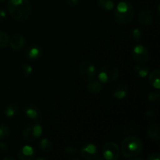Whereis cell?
I'll return each instance as SVG.
<instances>
[{"label":"cell","mask_w":160,"mask_h":160,"mask_svg":"<svg viewBox=\"0 0 160 160\" xmlns=\"http://www.w3.org/2000/svg\"><path fill=\"white\" fill-rule=\"evenodd\" d=\"M6 7L11 17L17 21H25L31 16V4L30 0H9Z\"/></svg>","instance_id":"6da1fadb"},{"label":"cell","mask_w":160,"mask_h":160,"mask_svg":"<svg viewBox=\"0 0 160 160\" xmlns=\"http://www.w3.org/2000/svg\"><path fill=\"white\" fill-rule=\"evenodd\" d=\"M135 15L134 6L130 2L121 1L117 5L114 11V20L119 25L131 23Z\"/></svg>","instance_id":"7a4b0ae2"},{"label":"cell","mask_w":160,"mask_h":160,"mask_svg":"<svg viewBox=\"0 0 160 160\" xmlns=\"http://www.w3.org/2000/svg\"><path fill=\"white\" fill-rule=\"evenodd\" d=\"M120 152L126 158H134L138 156L143 149V145L140 139L135 136L125 138L120 144Z\"/></svg>","instance_id":"3957f363"},{"label":"cell","mask_w":160,"mask_h":160,"mask_svg":"<svg viewBox=\"0 0 160 160\" xmlns=\"http://www.w3.org/2000/svg\"><path fill=\"white\" fill-rule=\"evenodd\" d=\"M120 75L118 67L112 64H106L100 69L98 73V81L101 83L108 84L117 81Z\"/></svg>","instance_id":"277c9868"},{"label":"cell","mask_w":160,"mask_h":160,"mask_svg":"<svg viewBox=\"0 0 160 160\" xmlns=\"http://www.w3.org/2000/svg\"><path fill=\"white\" fill-rule=\"evenodd\" d=\"M42 126L38 122L27 125L23 131V137L26 142L32 143L38 140L42 134Z\"/></svg>","instance_id":"5b68a950"},{"label":"cell","mask_w":160,"mask_h":160,"mask_svg":"<svg viewBox=\"0 0 160 160\" xmlns=\"http://www.w3.org/2000/svg\"><path fill=\"white\" fill-rule=\"evenodd\" d=\"M79 74L83 81L88 82L95 79L97 74V69L93 62L88 60H84L79 67Z\"/></svg>","instance_id":"8992f818"},{"label":"cell","mask_w":160,"mask_h":160,"mask_svg":"<svg viewBox=\"0 0 160 160\" xmlns=\"http://www.w3.org/2000/svg\"><path fill=\"white\" fill-rule=\"evenodd\" d=\"M131 57L138 63L144 64L149 59V51L145 45L138 44L131 51Z\"/></svg>","instance_id":"52a82bcc"},{"label":"cell","mask_w":160,"mask_h":160,"mask_svg":"<svg viewBox=\"0 0 160 160\" xmlns=\"http://www.w3.org/2000/svg\"><path fill=\"white\" fill-rule=\"evenodd\" d=\"M120 148L114 142H107L102 148L103 158L106 160H117L120 157Z\"/></svg>","instance_id":"ba28073f"},{"label":"cell","mask_w":160,"mask_h":160,"mask_svg":"<svg viewBox=\"0 0 160 160\" xmlns=\"http://www.w3.org/2000/svg\"><path fill=\"white\" fill-rule=\"evenodd\" d=\"M80 154L84 159H97L98 156V148L92 143H86L83 145L80 149Z\"/></svg>","instance_id":"9c48e42d"},{"label":"cell","mask_w":160,"mask_h":160,"mask_svg":"<svg viewBox=\"0 0 160 160\" xmlns=\"http://www.w3.org/2000/svg\"><path fill=\"white\" fill-rule=\"evenodd\" d=\"M24 113L28 118L31 119V120H34V122L40 123L41 120H42L41 111L39 108L37 106H35V105L31 104V103L25 105Z\"/></svg>","instance_id":"30bf717a"},{"label":"cell","mask_w":160,"mask_h":160,"mask_svg":"<svg viewBox=\"0 0 160 160\" xmlns=\"http://www.w3.org/2000/svg\"><path fill=\"white\" fill-rule=\"evenodd\" d=\"M17 156L20 160H32L35 159L36 150L30 145H23L18 149Z\"/></svg>","instance_id":"8fae6325"},{"label":"cell","mask_w":160,"mask_h":160,"mask_svg":"<svg viewBox=\"0 0 160 160\" xmlns=\"http://www.w3.org/2000/svg\"><path fill=\"white\" fill-rule=\"evenodd\" d=\"M155 13L150 9H144L139 12L138 16V21L144 26H148L155 22Z\"/></svg>","instance_id":"7c38bea8"},{"label":"cell","mask_w":160,"mask_h":160,"mask_svg":"<svg viewBox=\"0 0 160 160\" xmlns=\"http://www.w3.org/2000/svg\"><path fill=\"white\" fill-rule=\"evenodd\" d=\"M42 48L40 45L37 44H32L26 48L24 52V56L30 60H37L42 56Z\"/></svg>","instance_id":"4fadbf2b"},{"label":"cell","mask_w":160,"mask_h":160,"mask_svg":"<svg viewBox=\"0 0 160 160\" xmlns=\"http://www.w3.org/2000/svg\"><path fill=\"white\" fill-rule=\"evenodd\" d=\"M9 44L12 49L16 51H20L24 48L26 45V38L23 35L20 34H14L10 39H9Z\"/></svg>","instance_id":"5bb4252c"},{"label":"cell","mask_w":160,"mask_h":160,"mask_svg":"<svg viewBox=\"0 0 160 160\" xmlns=\"http://www.w3.org/2000/svg\"><path fill=\"white\" fill-rule=\"evenodd\" d=\"M112 95L113 98H115L116 99H124L129 95V88L125 84H118V85L115 86L113 88L112 91Z\"/></svg>","instance_id":"9a60e30c"},{"label":"cell","mask_w":160,"mask_h":160,"mask_svg":"<svg viewBox=\"0 0 160 160\" xmlns=\"http://www.w3.org/2000/svg\"><path fill=\"white\" fill-rule=\"evenodd\" d=\"M147 136L151 140L158 142L160 139V127L159 124L153 123L148 126L147 129Z\"/></svg>","instance_id":"2e32d148"},{"label":"cell","mask_w":160,"mask_h":160,"mask_svg":"<svg viewBox=\"0 0 160 160\" xmlns=\"http://www.w3.org/2000/svg\"><path fill=\"white\" fill-rule=\"evenodd\" d=\"M148 82L150 85L154 88L156 90H159L160 88V70H155L152 72L148 73Z\"/></svg>","instance_id":"e0dca14e"},{"label":"cell","mask_w":160,"mask_h":160,"mask_svg":"<svg viewBox=\"0 0 160 160\" xmlns=\"http://www.w3.org/2000/svg\"><path fill=\"white\" fill-rule=\"evenodd\" d=\"M86 88H87V90L88 91L89 93L96 95V94L100 93L101 91L102 90V84L99 81H95L93 79L88 81Z\"/></svg>","instance_id":"ac0fdd59"},{"label":"cell","mask_w":160,"mask_h":160,"mask_svg":"<svg viewBox=\"0 0 160 160\" xmlns=\"http://www.w3.org/2000/svg\"><path fill=\"white\" fill-rule=\"evenodd\" d=\"M19 112H20V107L16 103H11V104L8 105L6 109H4V115L7 118L12 119L17 117Z\"/></svg>","instance_id":"d6986e66"},{"label":"cell","mask_w":160,"mask_h":160,"mask_svg":"<svg viewBox=\"0 0 160 160\" xmlns=\"http://www.w3.org/2000/svg\"><path fill=\"white\" fill-rule=\"evenodd\" d=\"M97 5L100 9L106 12L112 10L115 7L113 0H97Z\"/></svg>","instance_id":"ffe728a7"},{"label":"cell","mask_w":160,"mask_h":160,"mask_svg":"<svg viewBox=\"0 0 160 160\" xmlns=\"http://www.w3.org/2000/svg\"><path fill=\"white\" fill-rule=\"evenodd\" d=\"M134 70L135 74L140 78H147L149 73V69L143 64H138V65L135 66Z\"/></svg>","instance_id":"44dd1931"},{"label":"cell","mask_w":160,"mask_h":160,"mask_svg":"<svg viewBox=\"0 0 160 160\" xmlns=\"http://www.w3.org/2000/svg\"><path fill=\"white\" fill-rule=\"evenodd\" d=\"M52 142L49 139L44 138L39 142V148L40 150L43 152H49L52 149Z\"/></svg>","instance_id":"7402d4cb"},{"label":"cell","mask_w":160,"mask_h":160,"mask_svg":"<svg viewBox=\"0 0 160 160\" xmlns=\"http://www.w3.org/2000/svg\"><path fill=\"white\" fill-rule=\"evenodd\" d=\"M10 135V128L8 125L0 123V140L8 138Z\"/></svg>","instance_id":"603a6c76"},{"label":"cell","mask_w":160,"mask_h":160,"mask_svg":"<svg viewBox=\"0 0 160 160\" xmlns=\"http://www.w3.org/2000/svg\"><path fill=\"white\" fill-rule=\"evenodd\" d=\"M33 70H34L33 67L28 63L22 64L21 67H20V71L25 78H28V77L31 76L33 73Z\"/></svg>","instance_id":"cb8c5ba5"},{"label":"cell","mask_w":160,"mask_h":160,"mask_svg":"<svg viewBox=\"0 0 160 160\" xmlns=\"http://www.w3.org/2000/svg\"><path fill=\"white\" fill-rule=\"evenodd\" d=\"M9 42V37L7 33L0 31V49L6 48Z\"/></svg>","instance_id":"d4e9b609"},{"label":"cell","mask_w":160,"mask_h":160,"mask_svg":"<svg viewBox=\"0 0 160 160\" xmlns=\"http://www.w3.org/2000/svg\"><path fill=\"white\" fill-rule=\"evenodd\" d=\"M130 36H131L133 40L136 41V42H139L142 38V32L139 28H134L131 31Z\"/></svg>","instance_id":"484cf974"},{"label":"cell","mask_w":160,"mask_h":160,"mask_svg":"<svg viewBox=\"0 0 160 160\" xmlns=\"http://www.w3.org/2000/svg\"><path fill=\"white\" fill-rule=\"evenodd\" d=\"M78 150L75 148L73 145H67V146L64 148V152H65L66 155L69 156H75L78 153Z\"/></svg>","instance_id":"4316f807"},{"label":"cell","mask_w":160,"mask_h":160,"mask_svg":"<svg viewBox=\"0 0 160 160\" xmlns=\"http://www.w3.org/2000/svg\"><path fill=\"white\" fill-rule=\"evenodd\" d=\"M146 98L149 102H156L160 98V93L159 92H148L146 95Z\"/></svg>","instance_id":"83f0119b"},{"label":"cell","mask_w":160,"mask_h":160,"mask_svg":"<svg viewBox=\"0 0 160 160\" xmlns=\"http://www.w3.org/2000/svg\"><path fill=\"white\" fill-rule=\"evenodd\" d=\"M145 115L147 118L152 120V119H154L156 116V109H155L154 108H149V109H148L145 111Z\"/></svg>","instance_id":"f1b7e54d"},{"label":"cell","mask_w":160,"mask_h":160,"mask_svg":"<svg viewBox=\"0 0 160 160\" xmlns=\"http://www.w3.org/2000/svg\"><path fill=\"white\" fill-rule=\"evenodd\" d=\"M9 150V145L5 142H0V152L6 153Z\"/></svg>","instance_id":"f546056e"},{"label":"cell","mask_w":160,"mask_h":160,"mask_svg":"<svg viewBox=\"0 0 160 160\" xmlns=\"http://www.w3.org/2000/svg\"><path fill=\"white\" fill-rule=\"evenodd\" d=\"M66 2L70 7H75L79 3V0H66Z\"/></svg>","instance_id":"4dcf8cb0"},{"label":"cell","mask_w":160,"mask_h":160,"mask_svg":"<svg viewBox=\"0 0 160 160\" xmlns=\"http://www.w3.org/2000/svg\"><path fill=\"white\" fill-rule=\"evenodd\" d=\"M148 160H160V155L158 152L152 153L148 156Z\"/></svg>","instance_id":"1f68e13d"},{"label":"cell","mask_w":160,"mask_h":160,"mask_svg":"<svg viewBox=\"0 0 160 160\" xmlns=\"http://www.w3.org/2000/svg\"><path fill=\"white\" fill-rule=\"evenodd\" d=\"M6 19V12L5 9L0 8V23H2Z\"/></svg>","instance_id":"d6a6232c"},{"label":"cell","mask_w":160,"mask_h":160,"mask_svg":"<svg viewBox=\"0 0 160 160\" xmlns=\"http://www.w3.org/2000/svg\"><path fill=\"white\" fill-rule=\"evenodd\" d=\"M3 160H14L15 159V158L12 157V156H4V157L2 158Z\"/></svg>","instance_id":"836d02e7"},{"label":"cell","mask_w":160,"mask_h":160,"mask_svg":"<svg viewBox=\"0 0 160 160\" xmlns=\"http://www.w3.org/2000/svg\"><path fill=\"white\" fill-rule=\"evenodd\" d=\"M159 8H160V6L159 5V6H157V9H156V12H157V17H159L160 15V12H159Z\"/></svg>","instance_id":"e575fe53"},{"label":"cell","mask_w":160,"mask_h":160,"mask_svg":"<svg viewBox=\"0 0 160 160\" xmlns=\"http://www.w3.org/2000/svg\"><path fill=\"white\" fill-rule=\"evenodd\" d=\"M36 159L37 160H45L46 159V158H44V157H38V158H36Z\"/></svg>","instance_id":"d590c367"},{"label":"cell","mask_w":160,"mask_h":160,"mask_svg":"<svg viewBox=\"0 0 160 160\" xmlns=\"http://www.w3.org/2000/svg\"><path fill=\"white\" fill-rule=\"evenodd\" d=\"M6 1V0H0V2H4Z\"/></svg>","instance_id":"8d00e7d4"}]
</instances>
